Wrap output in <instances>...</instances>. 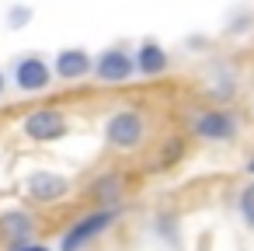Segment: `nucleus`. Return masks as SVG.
<instances>
[{"instance_id":"obj_12","label":"nucleus","mask_w":254,"mask_h":251,"mask_svg":"<svg viewBox=\"0 0 254 251\" xmlns=\"http://www.w3.org/2000/svg\"><path fill=\"white\" fill-rule=\"evenodd\" d=\"M237 209H240V220L247 227H254V181L240 188V199H237Z\"/></svg>"},{"instance_id":"obj_6","label":"nucleus","mask_w":254,"mask_h":251,"mask_svg":"<svg viewBox=\"0 0 254 251\" xmlns=\"http://www.w3.org/2000/svg\"><path fill=\"white\" fill-rule=\"evenodd\" d=\"M132 70H136V56H129L122 49H105L98 56V63H94V74L105 84H122V81L132 77Z\"/></svg>"},{"instance_id":"obj_16","label":"nucleus","mask_w":254,"mask_h":251,"mask_svg":"<svg viewBox=\"0 0 254 251\" xmlns=\"http://www.w3.org/2000/svg\"><path fill=\"white\" fill-rule=\"evenodd\" d=\"M0 94H4V74H0Z\"/></svg>"},{"instance_id":"obj_1","label":"nucleus","mask_w":254,"mask_h":251,"mask_svg":"<svg viewBox=\"0 0 254 251\" xmlns=\"http://www.w3.org/2000/svg\"><path fill=\"white\" fill-rule=\"evenodd\" d=\"M115 206H105V209H98V213H87L80 223H73L66 234H63V241H60V251H80V248H87L94 237H101L108 227H112V220H115Z\"/></svg>"},{"instance_id":"obj_4","label":"nucleus","mask_w":254,"mask_h":251,"mask_svg":"<svg viewBox=\"0 0 254 251\" xmlns=\"http://www.w3.org/2000/svg\"><path fill=\"white\" fill-rule=\"evenodd\" d=\"M195 136L198 140H212V143H223V140H233L237 136V119L223 108H209L195 119Z\"/></svg>"},{"instance_id":"obj_9","label":"nucleus","mask_w":254,"mask_h":251,"mask_svg":"<svg viewBox=\"0 0 254 251\" xmlns=\"http://www.w3.org/2000/svg\"><path fill=\"white\" fill-rule=\"evenodd\" d=\"M0 230H4V237H7L11 244H21V241H32L35 220H32V213H25V209H11V213L0 216Z\"/></svg>"},{"instance_id":"obj_13","label":"nucleus","mask_w":254,"mask_h":251,"mask_svg":"<svg viewBox=\"0 0 254 251\" xmlns=\"http://www.w3.org/2000/svg\"><path fill=\"white\" fill-rule=\"evenodd\" d=\"M11 251H49V248L35 244V241H21V244H11Z\"/></svg>"},{"instance_id":"obj_3","label":"nucleus","mask_w":254,"mask_h":251,"mask_svg":"<svg viewBox=\"0 0 254 251\" xmlns=\"http://www.w3.org/2000/svg\"><path fill=\"white\" fill-rule=\"evenodd\" d=\"M21 129H25L28 140L49 143V140H60V136L66 133V115H63L60 108H35V112L25 115Z\"/></svg>"},{"instance_id":"obj_15","label":"nucleus","mask_w":254,"mask_h":251,"mask_svg":"<svg viewBox=\"0 0 254 251\" xmlns=\"http://www.w3.org/2000/svg\"><path fill=\"white\" fill-rule=\"evenodd\" d=\"M247 171H251V174H254V157H251V164H247Z\"/></svg>"},{"instance_id":"obj_7","label":"nucleus","mask_w":254,"mask_h":251,"mask_svg":"<svg viewBox=\"0 0 254 251\" xmlns=\"http://www.w3.org/2000/svg\"><path fill=\"white\" fill-rule=\"evenodd\" d=\"M25 188H28V195L35 202H56V199H63L70 192V181L63 174H56V171H35L25 181Z\"/></svg>"},{"instance_id":"obj_14","label":"nucleus","mask_w":254,"mask_h":251,"mask_svg":"<svg viewBox=\"0 0 254 251\" xmlns=\"http://www.w3.org/2000/svg\"><path fill=\"white\" fill-rule=\"evenodd\" d=\"M7 18H11V25H18V21H28V18H32V11H28V7H25V11H21V7H14Z\"/></svg>"},{"instance_id":"obj_11","label":"nucleus","mask_w":254,"mask_h":251,"mask_svg":"<svg viewBox=\"0 0 254 251\" xmlns=\"http://www.w3.org/2000/svg\"><path fill=\"white\" fill-rule=\"evenodd\" d=\"M91 192H94L101 202H108V206H112V202L119 199V192H122V181H119V174H105V178H98V181H94V188H91Z\"/></svg>"},{"instance_id":"obj_5","label":"nucleus","mask_w":254,"mask_h":251,"mask_svg":"<svg viewBox=\"0 0 254 251\" xmlns=\"http://www.w3.org/2000/svg\"><path fill=\"white\" fill-rule=\"evenodd\" d=\"M49 81H53V70H49L46 60H39V56H25V60L14 63V84H18V91L35 94V91H46Z\"/></svg>"},{"instance_id":"obj_10","label":"nucleus","mask_w":254,"mask_h":251,"mask_svg":"<svg viewBox=\"0 0 254 251\" xmlns=\"http://www.w3.org/2000/svg\"><path fill=\"white\" fill-rule=\"evenodd\" d=\"M136 70L146 74V77L164 74V70H167V53H164L157 42H143V46L136 49Z\"/></svg>"},{"instance_id":"obj_8","label":"nucleus","mask_w":254,"mask_h":251,"mask_svg":"<svg viewBox=\"0 0 254 251\" xmlns=\"http://www.w3.org/2000/svg\"><path fill=\"white\" fill-rule=\"evenodd\" d=\"M53 70L63 81H80V77H87L94 70V63H91V56L84 49H63V53H56V67Z\"/></svg>"},{"instance_id":"obj_2","label":"nucleus","mask_w":254,"mask_h":251,"mask_svg":"<svg viewBox=\"0 0 254 251\" xmlns=\"http://www.w3.org/2000/svg\"><path fill=\"white\" fill-rule=\"evenodd\" d=\"M143 133H146V122H143V115L132 112V108L115 112V115L108 119V126H105V140H108V147H115V150H132V147H139V143H143Z\"/></svg>"}]
</instances>
